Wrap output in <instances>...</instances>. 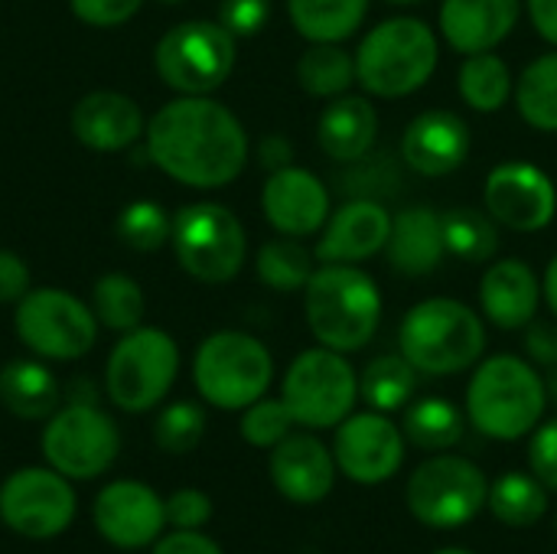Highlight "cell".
I'll return each instance as SVG.
<instances>
[{"mask_svg": "<svg viewBox=\"0 0 557 554\" xmlns=\"http://www.w3.org/2000/svg\"><path fill=\"white\" fill-rule=\"evenodd\" d=\"M150 160L176 183L193 189H222L248 163L251 144L232 108L209 95H180L147 124Z\"/></svg>", "mask_w": 557, "mask_h": 554, "instance_id": "1", "label": "cell"}, {"mask_svg": "<svg viewBox=\"0 0 557 554\" xmlns=\"http://www.w3.org/2000/svg\"><path fill=\"white\" fill-rule=\"evenodd\" d=\"M313 340L336 353H359L382 323V291L359 264H320L304 287Z\"/></svg>", "mask_w": 557, "mask_h": 554, "instance_id": "2", "label": "cell"}, {"mask_svg": "<svg viewBox=\"0 0 557 554\" xmlns=\"http://www.w3.org/2000/svg\"><path fill=\"white\" fill-rule=\"evenodd\" d=\"M356 85L375 98H408L421 91L441 62V39L421 16H388L356 46Z\"/></svg>", "mask_w": 557, "mask_h": 554, "instance_id": "3", "label": "cell"}, {"mask_svg": "<svg viewBox=\"0 0 557 554\" xmlns=\"http://www.w3.org/2000/svg\"><path fill=\"white\" fill-rule=\"evenodd\" d=\"M548 408L545 376L522 356L503 353L476 362L467 385V418L493 441H519L532 434Z\"/></svg>", "mask_w": 557, "mask_h": 554, "instance_id": "4", "label": "cell"}, {"mask_svg": "<svg viewBox=\"0 0 557 554\" xmlns=\"http://www.w3.org/2000/svg\"><path fill=\"white\" fill-rule=\"evenodd\" d=\"M398 346L421 376H457L486 353V323L463 300L428 297L405 313Z\"/></svg>", "mask_w": 557, "mask_h": 554, "instance_id": "5", "label": "cell"}, {"mask_svg": "<svg viewBox=\"0 0 557 554\" xmlns=\"http://www.w3.org/2000/svg\"><path fill=\"white\" fill-rule=\"evenodd\" d=\"M193 382L206 405L219 411H245L268 395L274 382V356L251 333L219 330L199 343Z\"/></svg>", "mask_w": 557, "mask_h": 554, "instance_id": "6", "label": "cell"}, {"mask_svg": "<svg viewBox=\"0 0 557 554\" xmlns=\"http://www.w3.org/2000/svg\"><path fill=\"white\" fill-rule=\"evenodd\" d=\"M180 376V346L166 330L137 327L121 336L104 366L108 398L127 411L144 415L157 408Z\"/></svg>", "mask_w": 557, "mask_h": 554, "instance_id": "7", "label": "cell"}, {"mask_svg": "<svg viewBox=\"0 0 557 554\" xmlns=\"http://www.w3.org/2000/svg\"><path fill=\"white\" fill-rule=\"evenodd\" d=\"M281 398L307 431L339 428L359 402V376L346 353L317 346L304 349L284 372Z\"/></svg>", "mask_w": 557, "mask_h": 554, "instance_id": "8", "label": "cell"}, {"mask_svg": "<svg viewBox=\"0 0 557 554\" xmlns=\"http://www.w3.org/2000/svg\"><path fill=\"white\" fill-rule=\"evenodd\" d=\"M39 451L46 467L65 480H95L108 473L121 454V431L95 402H69L46 418Z\"/></svg>", "mask_w": 557, "mask_h": 554, "instance_id": "9", "label": "cell"}, {"mask_svg": "<svg viewBox=\"0 0 557 554\" xmlns=\"http://www.w3.org/2000/svg\"><path fill=\"white\" fill-rule=\"evenodd\" d=\"M173 251L180 268L202 284L232 281L248 255V235L238 216L219 202H193L173 216Z\"/></svg>", "mask_w": 557, "mask_h": 554, "instance_id": "10", "label": "cell"}, {"mask_svg": "<svg viewBox=\"0 0 557 554\" xmlns=\"http://www.w3.org/2000/svg\"><path fill=\"white\" fill-rule=\"evenodd\" d=\"M153 65L173 91L212 95L235 69V36L219 20L176 23L160 36Z\"/></svg>", "mask_w": 557, "mask_h": 554, "instance_id": "11", "label": "cell"}, {"mask_svg": "<svg viewBox=\"0 0 557 554\" xmlns=\"http://www.w3.org/2000/svg\"><path fill=\"white\" fill-rule=\"evenodd\" d=\"M98 327L101 323L95 310L59 287L26 291L13 310V330L20 343L49 362H72L91 353Z\"/></svg>", "mask_w": 557, "mask_h": 554, "instance_id": "12", "label": "cell"}, {"mask_svg": "<svg viewBox=\"0 0 557 554\" xmlns=\"http://www.w3.org/2000/svg\"><path fill=\"white\" fill-rule=\"evenodd\" d=\"M490 496L486 473L454 454H437L424 460L405 487L408 513L428 529H460L480 516Z\"/></svg>", "mask_w": 557, "mask_h": 554, "instance_id": "13", "label": "cell"}, {"mask_svg": "<svg viewBox=\"0 0 557 554\" xmlns=\"http://www.w3.org/2000/svg\"><path fill=\"white\" fill-rule=\"evenodd\" d=\"M78 513L72 480L52 467H23L0 483V522L29 542H49L69 532Z\"/></svg>", "mask_w": 557, "mask_h": 554, "instance_id": "14", "label": "cell"}, {"mask_svg": "<svg viewBox=\"0 0 557 554\" xmlns=\"http://www.w3.org/2000/svg\"><path fill=\"white\" fill-rule=\"evenodd\" d=\"M483 209L509 232H542L557 216L555 180L529 160H506L486 176Z\"/></svg>", "mask_w": 557, "mask_h": 554, "instance_id": "15", "label": "cell"}, {"mask_svg": "<svg viewBox=\"0 0 557 554\" xmlns=\"http://www.w3.org/2000/svg\"><path fill=\"white\" fill-rule=\"evenodd\" d=\"M336 470L359 487H379L392 480L405 464V434L382 411L349 415L333 438Z\"/></svg>", "mask_w": 557, "mask_h": 554, "instance_id": "16", "label": "cell"}, {"mask_svg": "<svg viewBox=\"0 0 557 554\" xmlns=\"http://www.w3.org/2000/svg\"><path fill=\"white\" fill-rule=\"evenodd\" d=\"M95 532L121 552L153 549L166 529V503L140 480H114L91 503Z\"/></svg>", "mask_w": 557, "mask_h": 554, "instance_id": "17", "label": "cell"}, {"mask_svg": "<svg viewBox=\"0 0 557 554\" xmlns=\"http://www.w3.org/2000/svg\"><path fill=\"white\" fill-rule=\"evenodd\" d=\"M261 212L277 235L310 238L323 232L333 202H330V189L313 170L290 163L284 170L268 173L261 189Z\"/></svg>", "mask_w": 557, "mask_h": 554, "instance_id": "18", "label": "cell"}, {"mask_svg": "<svg viewBox=\"0 0 557 554\" xmlns=\"http://www.w3.org/2000/svg\"><path fill=\"white\" fill-rule=\"evenodd\" d=\"M473 150L470 124L450 108H431L411 118L401 134V160L428 180L457 173Z\"/></svg>", "mask_w": 557, "mask_h": 554, "instance_id": "19", "label": "cell"}, {"mask_svg": "<svg viewBox=\"0 0 557 554\" xmlns=\"http://www.w3.org/2000/svg\"><path fill=\"white\" fill-rule=\"evenodd\" d=\"M392 212L375 199H349L330 212L320 238H317V261L323 264H359L372 255L385 251L392 235Z\"/></svg>", "mask_w": 557, "mask_h": 554, "instance_id": "20", "label": "cell"}, {"mask_svg": "<svg viewBox=\"0 0 557 554\" xmlns=\"http://www.w3.org/2000/svg\"><path fill=\"white\" fill-rule=\"evenodd\" d=\"M268 473L274 490L297 503L313 506L333 493L336 483V457L333 451L313 434H287L277 447H271Z\"/></svg>", "mask_w": 557, "mask_h": 554, "instance_id": "21", "label": "cell"}, {"mask_svg": "<svg viewBox=\"0 0 557 554\" xmlns=\"http://www.w3.org/2000/svg\"><path fill=\"white\" fill-rule=\"evenodd\" d=\"M525 0H444L437 29L460 56L490 52L512 36Z\"/></svg>", "mask_w": 557, "mask_h": 554, "instance_id": "22", "label": "cell"}, {"mask_svg": "<svg viewBox=\"0 0 557 554\" xmlns=\"http://www.w3.org/2000/svg\"><path fill=\"white\" fill-rule=\"evenodd\" d=\"M542 281L522 258L493 261L480 281V310L499 330H525L539 317Z\"/></svg>", "mask_w": 557, "mask_h": 554, "instance_id": "23", "label": "cell"}, {"mask_svg": "<svg viewBox=\"0 0 557 554\" xmlns=\"http://www.w3.org/2000/svg\"><path fill=\"white\" fill-rule=\"evenodd\" d=\"M72 134L98 153H117L144 134V114L121 91H91L72 108Z\"/></svg>", "mask_w": 557, "mask_h": 554, "instance_id": "24", "label": "cell"}, {"mask_svg": "<svg viewBox=\"0 0 557 554\" xmlns=\"http://www.w3.org/2000/svg\"><path fill=\"white\" fill-rule=\"evenodd\" d=\"M379 137V111L369 95H339L317 118V144L336 163L362 160Z\"/></svg>", "mask_w": 557, "mask_h": 554, "instance_id": "25", "label": "cell"}, {"mask_svg": "<svg viewBox=\"0 0 557 554\" xmlns=\"http://www.w3.org/2000/svg\"><path fill=\"white\" fill-rule=\"evenodd\" d=\"M385 258L395 274H405V278L434 274L447 258L441 212H434L428 206H411V209L398 212L392 219Z\"/></svg>", "mask_w": 557, "mask_h": 554, "instance_id": "26", "label": "cell"}, {"mask_svg": "<svg viewBox=\"0 0 557 554\" xmlns=\"http://www.w3.org/2000/svg\"><path fill=\"white\" fill-rule=\"evenodd\" d=\"M59 379L39 359H10L0 369V405L23 421H46L59 408Z\"/></svg>", "mask_w": 557, "mask_h": 554, "instance_id": "27", "label": "cell"}, {"mask_svg": "<svg viewBox=\"0 0 557 554\" xmlns=\"http://www.w3.org/2000/svg\"><path fill=\"white\" fill-rule=\"evenodd\" d=\"M287 16L307 42H346L369 16V0H287Z\"/></svg>", "mask_w": 557, "mask_h": 554, "instance_id": "28", "label": "cell"}, {"mask_svg": "<svg viewBox=\"0 0 557 554\" xmlns=\"http://www.w3.org/2000/svg\"><path fill=\"white\" fill-rule=\"evenodd\" d=\"M457 88H460V98L480 111V114H496L506 108V101L512 98L516 91V78H512V69L509 62L490 49V52H473V56H463L460 62V72H457Z\"/></svg>", "mask_w": 557, "mask_h": 554, "instance_id": "29", "label": "cell"}, {"mask_svg": "<svg viewBox=\"0 0 557 554\" xmlns=\"http://www.w3.org/2000/svg\"><path fill=\"white\" fill-rule=\"evenodd\" d=\"M418 369L401 356V353H388V356H375L362 376H359V398L382 415L401 411L411 405L414 392H418Z\"/></svg>", "mask_w": 557, "mask_h": 554, "instance_id": "30", "label": "cell"}, {"mask_svg": "<svg viewBox=\"0 0 557 554\" xmlns=\"http://www.w3.org/2000/svg\"><path fill=\"white\" fill-rule=\"evenodd\" d=\"M516 111L519 118L542 131L557 134V49L532 59L516 78Z\"/></svg>", "mask_w": 557, "mask_h": 554, "instance_id": "31", "label": "cell"}, {"mask_svg": "<svg viewBox=\"0 0 557 554\" xmlns=\"http://www.w3.org/2000/svg\"><path fill=\"white\" fill-rule=\"evenodd\" d=\"M490 513L496 522L512 526V529H529L545 519L548 513V487L535 473H503L496 483H490L486 496Z\"/></svg>", "mask_w": 557, "mask_h": 554, "instance_id": "32", "label": "cell"}, {"mask_svg": "<svg viewBox=\"0 0 557 554\" xmlns=\"http://www.w3.org/2000/svg\"><path fill=\"white\" fill-rule=\"evenodd\" d=\"M297 85L310 98H339L356 85V56L343 42H310L297 59Z\"/></svg>", "mask_w": 557, "mask_h": 554, "instance_id": "33", "label": "cell"}, {"mask_svg": "<svg viewBox=\"0 0 557 554\" xmlns=\"http://www.w3.org/2000/svg\"><path fill=\"white\" fill-rule=\"evenodd\" d=\"M447 255L463 264H486L499 251V222L486 209L460 206L441 216Z\"/></svg>", "mask_w": 557, "mask_h": 554, "instance_id": "34", "label": "cell"}, {"mask_svg": "<svg viewBox=\"0 0 557 554\" xmlns=\"http://www.w3.org/2000/svg\"><path fill=\"white\" fill-rule=\"evenodd\" d=\"M401 434L421 451L444 454L463 438V411L447 398H418L405 408Z\"/></svg>", "mask_w": 557, "mask_h": 554, "instance_id": "35", "label": "cell"}, {"mask_svg": "<svg viewBox=\"0 0 557 554\" xmlns=\"http://www.w3.org/2000/svg\"><path fill=\"white\" fill-rule=\"evenodd\" d=\"M313 261H317V255L300 238L281 235V238H271L261 245L255 271L264 287H271L277 294H297L313 278V271H317Z\"/></svg>", "mask_w": 557, "mask_h": 554, "instance_id": "36", "label": "cell"}, {"mask_svg": "<svg viewBox=\"0 0 557 554\" xmlns=\"http://www.w3.org/2000/svg\"><path fill=\"white\" fill-rule=\"evenodd\" d=\"M91 310L101 327H108L114 333H127V330L140 327L147 304H144V291L134 278L101 274L91 291Z\"/></svg>", "mask_w": 557, "mask_h": 554, "instance_id": "37", "label": "cell"}, {"mask_svg": "<svg viewBox=\"0 0 557 554\" xmlns=\"http://www.w3.org/2000/svg\"><path fill=\"white\" fill-rule=\"evenodd\" d=\"M117 238L134 248V251H157L170 242L173 235V219L166 216V209L153 199H137L131 206L121 209L117 216Z\"/></svg>", "mask_w": 557, "mask_h": 554, "instance_id": "38", "label": "cell"}, {"mask_svg": "<svg viewBox=\"0 0 557 554\" xmlns=\"http://www.w3.org/2000/svg\"><path fill=\"white\" fill-rule=\"evenodd\" d=\"M206 438V411L196 402H173L153 421V441L163 454H189Z\"/></svg>", "mask_w": 557, "mask_h": 554, "instance_id": "39", "label": "cell"}, {"mask_svg": "<svg viewBox=\"0 0 557 554\" xmlns=\"http://www.w3.org/2000/svg\"><path fill=\"white\" fill-rule=\"evenodd\" d=\"M294 415L290 408L284 405V398H258L255 405H248L242 411V438L245 444L258 447V451H271L277 447L290 431H294Z\"/></svg>", "mask_w": 557, "mask_h": 554, "instance_id": "40", "label": "cell"}, {"mask_svg": "<svg viewBox=\"0 0 557 554\" xmlns=\"http://www.w3.org/2000/svg\"><path fill=\"white\" fill-rule=\"evenodd\" d=\"M271 20V0H222L219 3V23L235 39L258 36Z\"/></svg>", "mask_w": 557, "mask_h": 554, "instance_id": "41", "label": "cell"}, {"mask_svg": "<svg viewBox=\"0 0 557 554\" xmlns=\"http://www.w3.org/2000/svg\"><path fill=\"white\" fill-rule=\"evenodd\" d=\"M163 503H166V526L173 529H202L212 519V500L196 487H183L170 493Z\"/></svg>", "mask_w": 557, "mask_h": 554, "instance_id": "42", "label": "cell"}, {"mask_svg": "<svg viewBox=\"0 0 557 554\" xmlns=\"http://www.w3.org/2000/svg\"><path fill=\"white\" fill-rule=\"evenodd\" d=\"M529 467L532 473L557 493V418L539 424L532 431V441H529Z\"/></svg>", "mask_w": 557, "mask_h": 554, "instance_id": "43", "label": "cell"}, {"mask_svg": "<svg viewBox=\"0 0 557 554\" xmlns=\"http://www.w3.org/2000/svg\"><path fill=\"white\" fill-rule=\"evenodd\" d=\"M140 3H144V0H69L72 13H75L82 23L101 26V29L127 23V20L140 10Z\"/></svg>", "mask_w": 557, "mask_h": 554, "instance_id": "44", "label": "cell"}, {"mask_svg": "<svg viewBox=\"0 0 557 554\" xmlns=\"http://www.w3.org/2000/svg\"><path fill=\"white\" fill-rule=\"evenodd\" d=\"M525 356L529 362L542 366V369H555L557 366V327L548 320H532L525 327Z\"/></svg>", "mask_w": 557, "mask_h": 554, "instance_id": "45", "label": "cell"}, {"mask_svg": "<svg viewBox=\"0 0 557 554\" xmlns=\"http://www.w3.org/2000/svg\"><path fill=\"white\" fill-rule=\"evenodd\" d=\"M26 291H29L26 261L16 251L0 248V304H16Z\"/></svg>", "mask_w": 557, "mask_h": 554, "instance_id": "46", "label": "cell"}, {"mask_svg": "<svg viewBox=\"0 0 557 554\" xmlns=\"http://www.w3.org/2000/svg\"><path fill=\"white\" fill-rule=\"evenodd\" d=\"M150 554H225L209 535L199 529H173L170 535H160Z\"/></svg>", "mask_w": 557, "mask_h": 554, "instance_id": "47", "label": "cell"}, {"mask_svg": "<svg viewBox=\"0 0 557 554\" xmlns=\"http://www.w3.org/2000/svg\"><path fill=\"white\" fill-rule=\"evenodd\" d=\"M258 160L268 173L274 170H284L294 163V144L284 137V134H264L261 144H258Z\"/></svg>", "mask_w": 557, "mask_h": 554, "instance_id": "48", "label": "cell"}, {"mask_svg": "<svg viewBox=\"0 0 557 554\" xmlns=\"http://www.w3.org/2000/svg\"><path fill=\"white\" fill-rule=\"evenodd\" d=\"M525 10L539 36L557 49V0H525Z\"/></svg>", "mask_w": 557, "mask_h": 554, "instance_id": "49", "label": "cell"}, {"mask_svg": "<svg viewBox=\"0 0 557 554\" xmlns=\"http://www.w3.org/2000/svg\"><path fill=\"white\" fill-rule=\"evenodd\" d=\"M542 300L548 304V310L557 317V255L548 261L545 278H542Z\"/></svg>", "mask_w": 557, "mask_h": 554, "instance_id": "50", "label": "cell"}, {"mask_svg": "<svg viewBox=\"0 0 557 554\" xmlns=\"http://www.w3.org/2000/svg\"><path fill=\"white\" fill-rule=\"evenodd\" d=\"M545 389H548V402H555V405H557V366H555V369H548Z\"/></svg>", "mask_w": 557, "mask_h": 554, "instance_id": "51", "label": "cell"}, {"mask_svg": "<svg viewBox=\"0 0 557 554\" xmlns=\"http://www.w3.org/2000/svg\"><path fill=\"white\" fill-rule=\"evenodd\" d=\"M434 554H473V552H467V549H441V552H434Z\"/></svg>", "mask_w": 557, "mask_h": 554, "instance_id": "52", "label": "cell"}, {"mask_svg": "<svg viewBox=\"0 0 557 554\" xmlns=\"http://www.w3.org/2000/svg\"><path fill=\"white\" fill-rule=\"evenodd\" d=\"M388 3H401V7H414V3H421V0H388Z\"/></svg>", "mask_w": 557, "mask_h": 554, "instance_id": "53", "label": "cell"}, {"mask_svg": "<svg viewBox=\"0 0 557 554\" xmlns=\"http://www.w3.org/2000/svg\"><path fill=\"white\" fill-rule=\"evenodd\" d=\"M160 3H180V0H160Z\"/></svg>", "mask_w": 557, "mask_h": 554, "instance_id": "54", "label": "cell"}, {"mask_svg": "<svg viewBox=\"0 0 557 554\" xmlns=\"http://www.w3.org/2000/svg\"><path fill=\"white\" fill-rule=\"evenodd\" d=\"M555 535H557V519H555Z\"/></svg>", "mask_w": 557, "mask_h": 554, "instance_id": "55", "label": "cell"}]
</instances>
